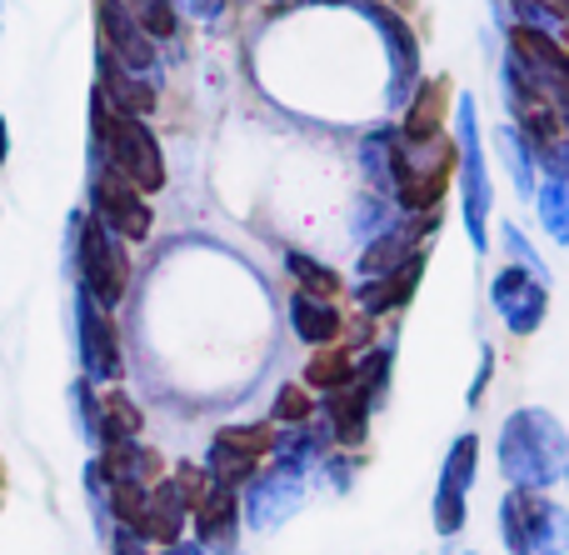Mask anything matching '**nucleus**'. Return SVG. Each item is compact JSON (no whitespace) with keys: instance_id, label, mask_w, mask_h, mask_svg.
Returning <instances> with one entry per match:
<instances>
[{"instance_id":"4468645a","label":"nucleus","mask_w":569,"mask_h":555,"mask_svg":"<svg viewBox=\"0 0 569 555\" xmlns=\"http://www.w3.org/2000/svg\"><path fill=\"white\" fill-rule=\"evenodd\" d=\"M305 380H310V386H320L325 396H330V390H340L345 380H355V356H350V350H340V346H335V350L320 346V356L305 366Z\"/></svg>"},{"instance_id":"f8f14e48","label":"nucleus","mask_w":569,"mask_h":555,"mask_svg":"<svg viewBox=\"0 0 569 555\" xmlns=\"http://www.w3.org/2000/svg\"><path fill=\"white\" fill-rule=\"evenodd\" d=\"M196 516H200V536H206V546H216V551L236 546V490L230 486L210 490V496L196 506Z\"/></svg>"},{"instance_id":"a211bd4d","label":"nucleus","mask_w":569,"mask_h":555,"mask_svg":"<svg viewBox=\"0 0 569 555\" xmlns=\"http://www.w3.org/2000/svg\"><path fill=\"white\" fill-rule=\"evenodd\" d=\"M310 396H305L300 386H284L280 390V400H276V420H295V426H300V420H310Z\"/></svg>"},{"instance_id":"0eeeda50","label":"nucleus","mask_w":569,"mask_h":555,"mask_svg":"<svg viewBox=\"0 0 569 555\" xmlns=\"http://www.w3.org/2000/svg\"><path fill=\"white\" fill-rule=\"evenodd\" d=\"M266 450H276V440H270L266 426H230L216 436V446H210V480H220V486L236 490L240 480L256 470V460L266 456Z\"/></svg>"},{"instance_id":"39448f33","label":"nucleus","mask_w":569,"mask_h":555,"mask_svg":"<svg viewBox=\"0 0 569 555\" xmlns=\"http://www.w3.org/2000/svg\"><path fill=\"white\" fill-rule=\"evenodd\" d=\"M490 300L515 336H530L545 320V280L525 266H505L500 276L490 280Z\"/></svg>"},{"instance_id":"423d86ee","label":"nucleus","mask_w":569,"mask_h":555,"mask_svg":"<svg viewBox=\"0 0 569 555\" xmlns=\"http://www.w3.org/2000/svg\"><path fill=\"white\" fill-rule=\"evenodd\" d=\"M475 460H480V440L475 436H460L455 450L445 456L440 490H435V531L440 536H455L465 526V496L475 486Z\"/></svg>"},{"instance_id":"f03ea898","label":"nucleus","mask_w":569,"mask_h":555,"mask_svg":"<svg viewBox=\"0 0 569 555\" xmlns=\"http://www.w3.org/2000/svg\"><path fill=\"white\" fill-rule=\"evenodd\" d=\"M505 546L515 555H565L569 551V511L545 501L540 490L515 486L500 506Z\"/></svg>"},{"instance_id":"2eb2a0df","label":"nucleus","mask_w":569,"mask_h":555,"mask_svg":"<svg viewBox=\"0 0 569 555\" xmlns=\"http://www.w3.org/2000/svg\"><path fill=\"white\" fill-rule=\"evenodd\" d=\"M290 276L300 280V296H315V300H335V296H340V270L320 266V260H310V256H295V250H290Z\"/></svg>"},{"instance_id":"dca6fc26","label":"nucleus","mask_w":569,"mask_h":555,"mask_svg":"<svg viewBox=\"0 0 569 555\" xmlns=\"http://www.w3.org/2000/svg\"><path fill=\"white\" fill-rule=\"evenodd\" d=\"M540 220H545V230H550V236L569 240V180L550 176L540 186Z\"/></svg>"},{"instance_id":"aec40b11","label":"nucleus","mask_w":569,"mask_h":555,"mask_svg":"<svg viewBox=\"0 0 569 555\" xmlns=\"http://www.w3.org/2000/svg\"><path fill=\"white\" fill-rule=\"evenodd\" d=\"M565 40H569V26H565Z\"/></svg>"},{"instance_id":"20e7f679","label":"nucleus","mask_w":569,"mask_h":555,"mask_svg":"<svg viewBox=\"0 0 569 555\" xmlns=\"http://www.w3.org/2000/svg\"><path fill=\"white\" fill-rule=\"evenodd\" d=\"M110 136V160H116V176H126L136 190H160L166 186V166H160V150L150 140V130L136 116H116L106 120Z\"/></svg>"},{"instance_id":"9b49d317","label":"nucleus","mask_w":569,"mask_h":555,"mask_svg":"<svg viewBox=\"0 0 569 555\" xmlns=\"http://www.w3.org/2000/svg\"><path fill=\"white\" fill-rule=\"evenodd\" d=\"M290 320H295V336L310 340V346H330V340H340V330H345L335 300H315V296H295Z\"/></svg>"},{"instance_id":"f3484780","label":"nucleus","mask_w":569,"mask_h":555,"mask_svg":"<svg viewBox=\"0 0 569 555\" xmlns=\"http://www.w3.org/2000/svg\"><path fill=\"white\" fill-rule=\"evenodd\" d=\"M355 230H360V236H385V230H390V200L385 196H370V200H360V216H355Z\"/></svg>"},{"instance_id":"ddd939ff","label":"nucleus","mask_w":569,"mask_h":555,"mask_svg":"<svg viewBox=\"0 0 569 555\" xmlns=\"http://www.w3.org/2000/svg\"><path fill=\"white\" fill-rule=\"evenodd\" d=\"M445 96H450V86H445V80H430V86H425V90H415L410 110H405V126H400V136H405V140H430V136H440V120H445Z\"/></svg>"},{"instance_id":"7ed1b4c3","label":"nucleus","mask_w":569,"mask_h":555,"mask_svg":"<svg viewBox=\"0 0 569 555\" xmlns=\"http://www.w3.org/2000/svg\"><path fill=\"white\" fill-rule=\"evenodd\" d=\"M455 150H460V186H465V226H470L475 246L485 240V210H490V180H485V160H480V126H475V100H460V126H455Z\"/></svg>"},{"instance_id":"9d476101","label":"nucleus","mask_w":569,"mask_h":555,"mask_svg":"<svg viewBox=\"0 0 569 555\" xmlns=\"http://www.w3.org/2000/svg\"><path fill=\"white\" fill-rule=\"evenodd\" d=\"M420 270H425V256L395 266L390 276H375L370 286H360V310L365 316H385V310L405 306V300L415 296V286H420Z\"/></svg>"},{"instance_id":"f257e3e1","label":"nucleus","mask_w":569,"mask_h":555,"mask_svg":"<svg viewBox=\"0 0 569 555\" xmlns=\"http://www.w3.org/2000/svg\"><path fill=\"white\" fill-rule=\"evenodd\" d=\"M500 470L520 490L569 480V436L550 410H515L500 430Z\"/></svg>"},{"instance_id":"6e6552de","label":"nucleus","mask_w":569,"mask_h":555,"mask_svg":"<svg viewBox=\"0 0 569 555\" xmlns=\"http://www.w3.org/2000/svg\"><path fill=\"white\" fill-rule=\"evenodd\" d=\"M96 200H100V210H106V216H110V226H116V236L140 240V236H146V230H150V206L136 196V186H130L126 176H100Z\"/></svg>"},{"instance_id":"1a4fd4ad","label":"nucleus","mask_w":569,"mask_h":555,"mask_svg":"<svg viewBox=\"0 0 569 555\" xmlns=\"http://www.w3.org/2000/svg\"><path fill=\"white\" fill-rule=\"evenodd\" d=\"M86 270H90V286H96L100 300H120L126 290V256L116 250V240L90 220L86 226Z\"/></svg>"},{"instance_id":"6ab92c4d","label":"nucleus","mask_w":569,"mask_h":555,"mask_svg":"<svg viewBox=\"0 0 569 555\" xmlns=\"http://www.w3.org/2000/svg\"><path fill=\"white\" fill-rule=\"evenodd\" d=\"M106 416H110V426H116V436H136V430H140V410L130 406L126 396H110L106 400Z\"/></svg>"}]
</instances>
